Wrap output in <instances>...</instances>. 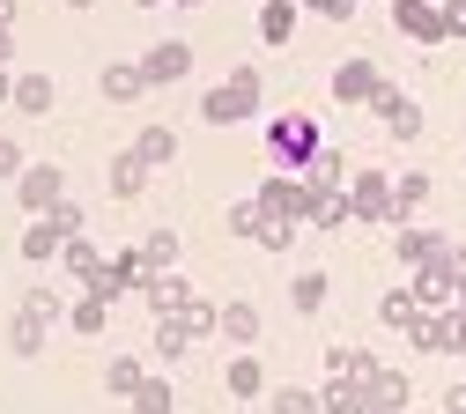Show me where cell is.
Here are the masks:
<instances>
[{
    "label": "cell",
    "instance_id": "obj_1",
    "mask_svg": "<svg viewBox=\"0 0 466 414\" xmlns=\"http://www.w3.org/2000/svg\"><path fill=\"white\" fill-rule=\"evenodd\" d=\"M267 111V75L252 67V59H238L215 89H200V118L208 126H245V118H259Z\"/></svg>",
    "mask_w": 466,
    "mask_h": 414
},
{
    "label": "cell",
    "instance_id": "obj_2",
    "mask_svg": "<svg viewBox=\"0 0 466 414\" xmlns=\"http://www.w3.org/2000/svg\"><path fill=\"white\" fill-rule=\"evenodd\" d=\"M319 148H326V126L311 111H274L267 118V170H311L319 163Z\"/></svg>",
    "mask_w": 466,
    "mask_h": 414
},
{
    "label": "cell",
    "instance_id": "obj_3",
    "mask_svg": "<svg viewBox=\"0 0 466 414\" xmlns=\"http://www.w3.org/2000/svg\"><path fill=\"white\" fill-rule=\"evenodd\" d=\"M348 207H356V222H378V229H400L407 222L392 170H356V177H348Z\"/></svg>",
    "mask_w": 466,
    "mask_h": 414
},
{
    "label": "cell",
    "instance_id": "obj_4",
    "mask_svg": "<svg viewBox=\"0 0 466 414\" xmlns=\"http://www.w3.org/2000/svg\"><path fill=\"white\" fill-rule=\"evenodd\" d=\"M326 89H333V104H378V96H385L392 82H385V67H378L370 52H348L340 67L326 75Z\"/></svg>",
    "mask_w": 466,
    "mask_h": 414
},
{
    "label": "cell",
    "instance_id": "obj_5",
    "mask_svg": "<svg viewBox=\"0 0 466 414\" xmlns=\"http://www.w3.org/2000/svg\"><path fill=\"white\" fill-rule=\"evenodd\" d=\"M437 259H451L444 229H430V222H400L392 229V267H437Z\"/></svg>",
    "mask_w": 466,
    "mask_h": 414
},
{
    "label": "cell",
    "instance_id": "obj_6",
    "mask_svg": "<svg viewBox=\"0 0 466 414\" xmlns=\"http://www.w3.org/2000/svg\"><path fill=\"white\" fill-rule=\"evenodd\" d=\"M15 200H23V215H52V207L67 200V170L52 163V156H45V163H30V170L15 177Z\"/></svg>",
    "mask_w": 466,
    "mask_h": 414
},
{
    "label": "cell",
    "instance_id": "obj_7",
    "mask_svg": "<svg viewBox=\"0 0 466 414\" xmlns=\"http://www.w3.org/2000/svg\"><path fill=\"white\" fill-rule=\"evenodd\" d=\"M459 333H466V311L444 304V311H422V318H415L407 348H415V355H459Z\"/></svg>",
    "mask_w": 466,
    "mask_h": 414
},
{
    "label": "cell",
    "instance_id": "obj_8",
    "mask_svg": "<svg viewBox=\"0 0 466 414\" xmlns=\"http://www.w3.org/2000/svg\"><path fill=\"white\" fill-rule=\"evenodd\" d=\"M141 75H148V89L186 82V75H193V45H186V37H156V45L141 52Z\"/></svg>",
    "mask_w": 466,
    "mask_h": 414
},
{
    "label": "cell",
    "instance_id": "obj_9",
    "mask_svg": "<svg viewBox=\"0 0 466 414\" xmlns=\"http://www.w3.org/2000/svg\"><path fill=\"white\" fill-rule=\"evenodd\" d=\"M15 252H23V267H60V252H67V229L52 222V215H23Z\"/></svg>",
    "mask_w": 466,
    "mask_h": 414
},
{
    "label": "cell",
    "instance_id": "obj_10",
    "mask_svg": "<svg viewBox=\"0 0 466 414\" xmlns=\"http://www.w3.org/2000/svg\"><path fill=\"white\" fill-rule=\"evenodd\" d=\"M392 23L415 37V45H451V30H444V0H392Z\"/></svg>",
    "mask_w": 466,
    "mask_h": 414
},
{
    "label": "cell",
    "instance_id": "obj_11",
    "mask_svg": "<svg viewBox=\"0 0 466 414\" xmlns=\"http://www.w3.org/2000/svg\"><path fill=\"white\" fill-rule=\"evenodd\" d=\"M370 111H378V126H385L392 141H422V126H430V118H422V104L407 96V89H385Z\"/></svg>",
    "mask_w": 466,
    "mask_h": 414
},
{
    "label": "cell",
    "instance_id": "obj_12",
    "mask_svg": "<svg viewBox=\"0 0 466 414\" xmlns=\"http://www.w3.org/2000/svg\"><path fill=\"white\" fill-rule=\"evenodd\" d=\"M304 193H311V186H304V177H297V170H267L252 200H259L267 215H289V222H304Z\"/></svg>",
    "mask_w": 466,
    "mask_h": 414
},
{
    "label": "cell",
    "instance_id": "obj_13",
    "mask_svg": "<svg viewBox=\"0 0 466 414\" xmlns=\"http://www.w3.org/2000/svg\"><path fill=\"white\" fill-rule=\"evenodd\" d=\"M304 229H348V222H356V207H348V193H333V186H319V177L304 170Z\"/></svg>",
    "mask_w": 466,
    "mask_h": 414
},
{
    "label": "cell",
    "instance_id": "obj_14",
    "mask_svg": "<svg viewBox=\"0 0 466 414\" xmlns=\"http://www.w3.org/2000/svg\"><path fill=\"white\" fill-rule=\"evenodd\" d=\"M451 252H459V245H451ZM407 288L422 296V311H444V304H459V267H451V259L415 267V274H407Z\"/></svg>",
    "mask_w": 466,
    "mask_h": 414
},
{
    "label": "cell",
    "instance_id": "obj_15",
    "mask_svg": "<svg viewBox=\"0 0 466 414\" xmlns=\"http://www.w3.org/2000/svg\"><path fill=\"white\" fill-rule=\"evenodd\" d=\"M141 304H148V318H178V311L193 304V281H186L178 267H170V274H148V281H141Z\"/></svg>",
    "mask_w": 466,
    "mask_h": 414
},
{
    "label": "cell",
    "instance_id": "obj_16",
    "mask_svg": "<svg viewBox=\"0 0 466 414\" xmlns=\"http://www.w3.org/2000/svg\"><path fill=\"white\" fill-rule=\"evenodd\" d=\"M363 407H378V414H407V407H415V378L385 363L378 378H363Z\"/></svg>",
    "mask_w": 466,
    "mask_h": 414
},
{
    "label": "cell",
    "instance_id": "obj_17",
    "mask_svg": "<svg viewBox=\"0 0 466 414\" xmlns=\"http://www.w3.org/2000/svg\"><path fill=\"white\" fill-rule=\"evenodd\" d=\"M222 392H229V399H267V363H259V348H238V355H229Z\"/></svg>",
    "mask_w": 466,
    "mask_h": 414
},
{
    "label": "cell",
    "instance_id": "obj_18",
    "mask_svg": "<svg viewBox=\"0 0 466 414\" xmlns=\"http://www.w3.org/2000/svg\"><path fill=\"white\" fill-rule=\"evenodd\" d=\"M259 333H267L259 304H252V296H229V304H222V340L229 348H259Z\"/></svg>",
    "mask_w": 466,
    "mask_h": 414
},
{
    "label": "cell",
    "instance_id": "obj_19",
    "mask_svg": "<svg viewBox=\"0 0 466 414\" xmlns=\"http://www.w3.org/2000/svg\"><path fill=\"white\" fill-rule=\"evenodd\" d=\"M104 186H111V200H127V207H134V200L148 193V163H141L134 148H119V156H111V170H104Z\"/></svg>",
    "mask_w": 466,
    "mask_h": 414
},
{
    "label": "cell",
    "instance_id": "obj_20",
    "mask_svg": "<svg viewBox=\"0 0 466 414\" xmlns=\"http://www.w3.org/2000/svg\"><path fill=\"white\" fill-rule=\"evenodd\" d=\"M96 89H104V104H141L148 75H141V59H111V67L96 75Z\"/></svg>",
    "mask_w": 466,
    "mask_h": 414
},
{
    "label": "cell",
    "instance_id": "obj_21",
    "mask_svg": "<svg viewBox=\"0 0 466 414\" xmlns=\"http://www.w3.org/2000/svg\"><path fill=\"white\" fill-rule=\"evenodd\" d=\"M326 296H333V274H326V267H297V274H289V304H297L304 318L326 311Z\"/></svg>",
    "mask_w": 466,
    "mask_h": 414
},
{
    "label": "cell",
    "instance_id": "obj_22",
    "mask_svg": "<svg viewBox=\"0 0 466 414\" xmlns=\"http://www.w3.org/2000/svg\"><path fill=\"white\" fill-rule=\"evenodd\" d=\"M52 104H60V82H52L45 67H30V75H15V111H23V118H45Z\"/></svg>",
    "mask_w": 466,
    "mask_h": 414
},
{
    "label": "cell",
    "instance_id": "obj_23",
    "mask_svg": "<svg viewBox=\"0 0 466 414\" xmlns=\"http://www.w3.org/2000/svg\"><path fill=\"white\" fill-rule=\"evenodd\" d=\"M127 148H134V156H141L148 170H163V163H178V134H170L163 118H148V126H141V134H134Z\"/></svg>",
    "mask_w": 466,
    "mask_h": 414
},
{
    "label": "cell",
    "instance_id": "obj_24",
    "mask_svg": "<svg viewBox=\"0 0 466 414\" xmlns=\"http://www.w3.org/2000/svg\"><path fill=\"white\" fill-rule=\"evenodd\" d=\"M297 8H304V0H259V37H267V52H281L289 37H297Z\"/></svg>",
    "mask_w": 466,
    "mask_h": 414
},
{
    "label": "cell",
    "instance_id": "obj_25",
    "mask_svg": "<svg viewBox=\"0 0 466 414\" xmlns=\"http://www.w3.org/2000/svg\"><path fill=\"white\" fill-rule=\"evenodd\" d=\"M415 318H422V296H415V288H385V296H378V326L415 333Z\"/></svg>",
    "mask_w": 466,
    "mask_h": 414
},
{
    "label": "cell",
    "instance_id": "obj_26",
    "mask_svg": "<svg viewBox=\"0 0 466 414\" xmlns=\"http://www.w3.org/2000/svg\"><path fill=\"white\" fill-rule=\"evenodd\" d=\"M148 385V363H141V355H111V363H104V392L111 399H134Z\"/></svg>",
    "mask_w": 466,
    "mask_h": 414
},
{
    "label": "cell",
    "instance_id": "obj_27",
    "mask_svg": "<svg viewBox=\"0 0 466 414\" xmlns=\"http://www.w3.org/2000/svg\"><path fill=\"white\" fill-rule=\"evenodd\" d=\"M378 370H385V363H378L370 348H348V340L326 348V378H378Z\"/></svg>",
    "mask_w": 466,
    "mask_h": 414
},
{
    "label": "cell",
    "instance_id": "obj_28",
    "mask_svg": "<svg viewBox=\"0 0 466 414\" xmlns=\"http://www.w3.org/2000/svg\"><path fill=\"white\" fill-rule=\"evenodd\" d=\"M8 355L37 363V355H45V318H30V311H8Z\"/></svg>",
    "mask_w": 466,
    "mask_h": 414
},
{
    "label": "cell",
    "instance_id": "obj_29",
    "mask_svg": "<svg viewBox=\"0 0 466 414\" xmlns=\"http://www.w3.org/2000/svg\"><path fill=\"white\" fill-rule=\"evenodd\" d=\"M67 326H75L82 340H89V333H104V326H111V296H89V288H82L75 304H67Z\"/></svg>",
    "mask_w": 466,
    "mask_h": 414
},
{
    "label": "cell",
    "instance_id": "obj_30",
    "mask_svg": "<svg viewBox=\"0 0 466 414\" xmlns=\"http://www.w3.org/2000/svg\"><path fill=\"white\" fill-rule=\"evenodd\" d=\"M15 311H30V318H45V326H52V318H67V296H60V288H52V281H30Z\"/></svg>",
    "mask_w": 466,
    "mask_h": 414
},
{
    "label": "cell",
    "instance_id": "obj_31",
    "mask_svg": "<svg viewBox=\"0 0 466 414\" xmlns=\"http://www.w3.org/2000/svg\"><path fill=\"white\" fill-rule=\"evenodd\" d=\"M267 414H319V385H274Z\"/></svg>",
    "mask_w": 466,
    "mask_h": 414
},
{
    "label": "cell",
    "instance_id": "obj_32",
    "mask_svg": "<svg viewBox=\"0 0 466 414\" xmlns=\"http://www.w3.org/2000/svg\"><path fill=\"white\" fill-rule=\"evenodd\" d=\"M311 177H319V186H333V193H348V177H356V163H348L333 141L319 148V163H311Z\"/></svg>",
    "mask_w": 466,
    "mask_h": 414
},
{
    "label": "cell",
    "instance_id": "obj_33",
    "mask_svg": "<svg viewBox=\"0 0 466 414\" xmlns=\"http://www.w3.org/2000/svg\"><path fill=\"white\" fill-rule=\"evenodd\" d=\"M392 186H400V207H407V222H415V207H430V170H392Z\"/></svg>",
    "mask_w": 466,
    "mask_h": 414
},
{
    "label": "cell",
    "instance_id": "obj_34",
    "mask_svg": "<svg viewBox=\"0 0 466 414\" xmlns=\"http://www.w3.org/2000/svg\"><path fill=\"white\" fill-rule=\"evenodd\" d=\"M127 407H134V414H178V392H170V378H148Z\"/></svg>",
    "mask_w": 466,
    "mask_h": 414
},
{
    "label": "cell",
    "instance_id": "obj_35",
    "mask_svg": "<svg viewBox=\"0 0 466 414\" xmlns=\"http://www.w3.org/2000/svg\"><path fill=\"white\" fill-rule=\"evenodd\" d=\"M141 252H148V274H170V267H178V229H148Z\"/></svg>",
    "mask_w": 466,
    "mask_h": 414
},
{
    "label": "cell",
    "instance_id": "obj_36",
    "mask_svg": "<svg viewBox=\"0 0 466 414\" xmlns=\"http://www.w3.org/2000/svg\"><path fill=\"white\" fill-rule=\"evenodd\" d=\"M186 348H193V333H186V318H156V363H178Z\"/></svg>",
    "mask_w": 466,
    "mask_h": 414
},
{
    "label": "cell",
    "instance_id": "obj_37",
    "mask_svg": "<svg viewBox=\"0 0 466 414\" xmlns=\"http://www.w3.org/2000/svg\"><path fill=\"white\" fill-rule=\"evenodd\" d=\"M297 229H304V222H289V215H267V222H259V252H289V245H297Z\"/></svg>",
    "mask_w": 466,
    "mask_h": 414
},
{
    "label": "cell",
    "instance_id": "obj_38",
    "mask_svg": "<svg viewBox=\"0 0 466 414\" xmlns=\"http://www.w3.org/2000/svg\"><path fill=\"white\" fill-rule=\"evenodd\" d=\"M259 222H267V207H259V200H238V207H229V229L252 237V245H259Z\"/></svg>",
    "mask_w": 466,
    "mask_h": 414
},
{
    "label": "cell",
    "instance_id": "obj_39",
    "mask_svg": "<svg viewBox=\"0 0 466 414\" xmlns=\"http://www.w3.org/2000/svg\"><path fill=\"white\" fill-rule=\"evenodd\" d=\"M52 222H60V229H67V237H89V207H82V200H75V193H67V200H60V207H52Z\"/></svg>",
    "mask_w": 466,
    "mask_h": 414
},
{
    "label": "cell",
    "instance_id": "obj_40",
    "mask_svg": "<svg viewBox=\"0 0 466 414\" xmlns=\"http://www.w3.org/2000/svg\"><path fill=\"white\" fill-rule=\"evenodd\" d=\"M311 15H326V23H356V0H304Z\"/></svg>",
    "mask_w": 466,
    "mask_h": 414
},
{
    "label": "cell",
    "instance_id": "obj_41",
    "mask_svg": "<svg viewBox=\"0 0 466 414\" xmlns=\"http://www.w3.org/2000/svg\"><path fill=\"white\" fill-rule=\"evenodd\" d=\"M30 170V156H23V141H0V177H23Z\"/></svg>",
    "mask_w": 466,
    "mask_h": 414
},
{
    "label": "cell",
    "instance_id": "obj_42",
    "mask_svg": "<svg viewBox=\"0 0 466 414\" xmlns=\"http://www.w3.org/2000/svg\"><path fill=\"white\" fill-rule=\"evenodd\" d=\"M444 414H466V378H459V385H444Z\"/></svg>",
    "mask_w": 466,
    "mask_h": 414
},
{
    "label": "cell",
    "instance_id": "obj_43",
    "mask_svg": "<svg viewBox=\"0 0 466 414\" xmlns=\"http://www.w3.org/2000/svg\"><path fill=\"white\" fill-rule=\"evenodd\" d=\"M451 267H459V311H466V245L451 252Z\"/></svg>",
    "mask_w": 466,
    "mask_h": 414
},
{
    "label": "cell",
    "instance_id": "obj_44",
    "mask_svg": "<svg viewBox=\"0 0 466 414\" xmlns=\"http://www.w3.org/2000/svg\"><path fill=\"white\" fill-rule=\"evenodd\" d=\"M0 67H15V30H0Z\"/></svg>",
    "mask_w": 466,
    "mask_h": 414
},
{
    "label": "cell",
    "instance_id": "obj_45",
    "mask_svg": "<svg viewBox=\"0 0 466 414\" xmlns=\"http://www.w3.org/2000/svg\"><path fill=\"white\" fill-rule=\"evenodd\" d=\"M15 15H23V0H0V30H15Z\"/></svg>",
    "mask_w": 466,
    "mask_h": 414
},
{
    "label": "cell",
    "instance_id": "obj_46",
    "mask_svg": "<svg viewBox=\"0 0 466 414\" xmlns=\"http://www.w3.org/2000/svg\"><path fill=\"white\" fill-rule=\"evenodd\" d=\"M0 104H15V75L8 67H0Z\"/></svg>",
    "mask_w": 466,
    "mask_h": 414
},
{
    "label": "cell",
    "instance_id": "obj_47",
    "mask_svg": "<svg viewBox=\"0 0 466 414\" xmlns=\"http://www.w3.org/2000/svg\"><path fill=\"white\" fill-rule=\"evenodd\" d=\"M67 8H75V15H89V8H96V0H67Z\"/></svg>",
    "mask_w": 466,
    "mask_h": 414
},
{
    "label": "cell",
    "instance_id": "obj_48",
    "mask_svg": "<svg viewBox=\"0 0 466 414\" xmlns=\"http://www.w3.org/2000/svg\"><path fill=\"white\" fill-rule=\"evenodd\" d=\"M407 414H444V407H407Z\"/></svg>",
    "mask_w": 466,
    "mask_h": 414
},
{
    "label": "cell",
    "instance_id": "obj_49",
    "mask_svg": "<svg viewBox=\"0 0 466 414\" xmlns=\"http://www.w3.org/2000/svg\"><path fill=\"white\" fill-rule=\"evenodd\" d=\"M178 8H208V0H178Z\"/></svg>",
    "mask_w": 466,
    "mask_h": 414
},
{
    "label": "cell",
    "instance_id": "obj_50",
    "mask_svg": "<svg viewBox=\"0 0 466 414\" xmlns=\"http://www.w3.org/2000/svg\"><path fill=\"white\" fill-rule=\"evenodd\" d=\"M134 8H163V0H134Z\"/></svg>",
    "mask_w": 466,
    "mask_h": 414
},
{
    "label": "cell",
    "instance_id": "obj_51",
    "mask_svg": "<svg viewBox=\"0 0 466 414\" xmlns=\"http://www.w3.org/2000/svg\"><path fill=\"white\" fill-rule=\"evenodd\" d=\"M356 414H378V407H356Z\"/></svg>",
    "mask_w": 466,
    "mask_h": 414
},
{
    "label": "cell",
    "instance_id": "obj_52",
    "mask_svg": "<svg viewBox=\"0 0 466 414\" xmlns=\"http://www.w3.org/2000/svg\"><path fill=\"white\" fill-rule=\"evenodd\" d=\"M319 414H326V407H319Z\"/></svg>",
    "mask_w": 466,
    "mask_h": 414
}]
</instances>
